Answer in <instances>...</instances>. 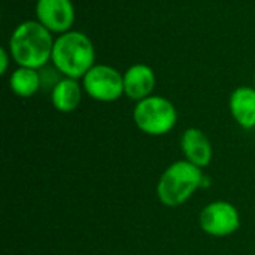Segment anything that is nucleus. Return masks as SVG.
Returning a JSON list of instances; mask_svg holds the SVG:
<instances>
[{"instance_id": "1", "label": "nucleus", "mask_w": 255, "mask_h": 255, "mask_svg": "<svg viewBox=\"0 0 255 255\" xmlns=\"http://www.w3.org/2000/svg\"><path fill=\"white\" fill-rule=\"evenodd\" d=\"M54 42L51 31L39 21H24L10 36V55L21 67L40 69L51 58Z\"/></svg>"}, {"instance_id": "2", "label": "nucleus", "mask_w": 255, "mask_h": 255, "mask_svg": "<svg viewBox=\"0 0 255 255\" xmlns=\"http://www.w3.org/2000/svg\"><path fill=\"white\" fill-rule=\"evenodd\" d=\"M96 51L91 39L81 31H67L54 42L51 60L66 78L79 79L94 66Z\"/></svg>"}, {"instance_id": "3", "label": "nucleus", "mask_w": 255, "mask_h": 255, "mask_svg": "<svg viewBox=\"0 0 255 255\" xmlns=\"http://www.w3.org/2000/svg\"><path fill=\"white\" fill-rule=\"evenodd\" d=\"M203 179L205 175L200 167L187 160L175 161L164 170L158 181V199L163 205L176 208L185 203L197 188L203 187Z\"/></svg>"}, {"instance_id": "4", "label": "nucleus", "mask_w": 255, "mask_h": 255, "mask_svg": "<svg viewBox=\"0 0 255 255\" xmlns=\"http://www.w3.org/2000/svg\"><path fill=\"white\" fill-rule=\"evenodd\" d=\"M133 120L139 130L151 136L169 133L178 120L173 103L161 96H149L134 106Z\"/></svg>"}, {"instance_id": "5", "label": "nucleus", "mask_w": 255, "mask_h": 255, "mask_svg": "<svg viewBox=\"0 0 255 255\" xmlns=\"http://www.w3.org/2000/svg\"><path fill=\"white\" fill-rule=\"evenodd\" d=\"M85 93L99 102H115L124 93V76L106 64H94L84 76Z\"/></svg>"}, {"instance_id": "6", "label": "nucleus", "mask_w": 255, "mask_h": 255, "mask_svg": "<svg viewBox=\"0 0 255 255\" xmlns=\"http://www.w3.org/2000/svg\"><path fill=\"white\" fill-rule=\"evenodd\" d=\"M199 223L206 235L224 238L233 235L239 229L241 218L238 209L232 203L214 202L203 208V211L200 212Z\"/></svg>"}, {"instance_id": "7", "label": "nucleus", "mask_w": 255, "mask_h": 255, "mask_svg": "<svg viewBox=\"0 0 255 255\" xmlns=\"http://www.w3.org/2000/svg\"><path fill=\"white\" fill-rule=\"evenodd\" d=\"M37 21L51 33H67L75 21V7L72 0H37Z\"/></svg>"}, {"instance_id": "8", "label": "nucleus", "mask_w": 255, "mask_h": 255, "mask_svg": "<svg viewBox=\"0 0 255 255\" xmlns=\"http://www.w3.org/2000/svg\"><path fill=\"white\" fill-rule=\"evenodd\" d=\"M124 76V94L131 100H143L155 88V73L148 64L130 66Z\"/></svg>"}, {"instance_id": "9", "label": "nucleus", "mask_w": 255, "mask_h": 255, "mask_svg": "<svg viewBox=\"0 0 255 255\" xmlns=\"http://www.w3.org/2000/svg\"><path fill=\"white\" fill-rule=\"evenodd\" d=\"M181 148L187 161L197 167L209 166L212 160V145L208 136L199 128H188L181 137Z\"/></svg>"}, {"instance_id": "10", "label": "nucleus", "mask_w": 255, "mask_h": 255, "mask_svg": "<svg viewBox=\"0 0 255 255\" xmlns=\"http://www.w3.org/2000/svg\"><path fill=\"white\" fill-rule=\"evenodd\" d=\"M230 112L235 121L244 128L255 127V88L239 87L230 96Z\"/></svg>"}, {"instance_id": "11", "label": "nucleus", "mask_w": 255, "mask_h": 255, "mask_svg": "<svg viewBox=\"0 0 255 255\" xmlns=\"http://www.w3.org/2000/svg\"><path fill=\"white\" fill-rule=\"evenodd\" d=\"M81 99H82V88L78 84V81L72 78L60 79L54 85L51 93V100L54 108L64 114L75 111L79 106Z\"/></svg>"}, {"instance_id": "12", "label": "nucleus", "mask_w": 255, "mask_h": 255, "mask_svg": "<svg viewBox=\"0 0 255 255\" xmlns=\"http://www.w3.org/2000/svg\"><path fill=\"white\" fill-rule=\"evenodd\" d=\"M40 84H42L40 75L37 73L36 69H30V67L19 66L16 70L12 72L9 78L10 90L19 97H31L40 88Z\"/></svg>"}, {"instance_id": "13", "label": "nucleus", "mask_w": 255, "mask_h": 255, "mask_svg": "<svg viewBox=\"0 0 255 255\" xmlns=\"http://www.w3.org/2000/svg\"><path fill=\"white\" fill-rule=\"evenodd\" d=\"M7 58H9V55H7V52H6V49L1 48V49H0V60H1V69H0V72H1V73H6L7 61H9Z\"/></svg>"}]
</instances>
